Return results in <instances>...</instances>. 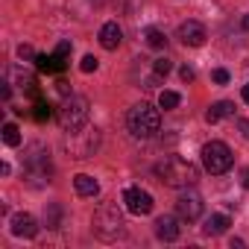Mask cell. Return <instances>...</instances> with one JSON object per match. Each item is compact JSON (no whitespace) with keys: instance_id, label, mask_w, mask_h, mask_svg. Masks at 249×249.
<instances>
[{"instance_id":"ba28073f","label":"cell","mask_w":249,"mask_h":249,"mask_svg":"<svg viewBox=\"0 0 249 249\" xmlns=\"http://www.w3.org/2000/svg\"><path fill=\"white\" fill-rule=\"evenodd\" d=\"M202 196L194 191V188H185L182 194H179V199H176V211H179V217L182 220H199L202 217Z\"/></svg>"},{"instance_id":"2e32d148","label":"cell","mask_w":249,"mask_h":249,"mask_svg":"<svg viewBox=\"0 0 249 249\" xmlns=\"http://www.w3.org/2000/svg\"><path fill=\"white\" fill-rule=\"evenodd\" d=\"M229 226H231L229 214H211V217L205 220L202 231H205V234H211V237H217V234H226V229H229Z\"/></svg>"},{"instance_id":"52a82bcc","label":"cell","mask_w":249,"mask_h":249,"mask_svg":"<svg viewBox=\"0 0 249 249\" xmlns=\"http://www.w3.org/2000/svg\"><path fill=\"white\" fill-rule=\"evenodd\" d=\"M27 176L36 179V185H44L53 179V164H50V153L38 144L30 147V156H27Z\"/></svg>"},{"instance_id":"9a60e30c","label":"cell","mask_w":249,"mask_h":249,"mask_svg":"<svg viewBox=\"0 0 249 249\" xmlns=\"http://www.w3.org/2000/svg\"><path fill=\"white\" fill-rule=\"evenodd\" d=\"M36 65H38V71H44V73H62L65 71V59L62 56H56V53H41V56H36Z\"/></svg>"},{"instance_id":"30bf717a","label":"cell","mask_w":249,"mask_h":249,"mask_svg":"<svg viewBox=\"0 0 249 249\" xmlns=\"http://www.w3.org/2000/svg\"><path fill=\"white\" fill-rule=\"evenodd\" d=\"M179 41L185 44V47H202L205 44V38H208V33H205V27L199 24V21H185V24H179Z\"/></svg>"},{"instance_id":"d4e9b609","label":"cell","mask_w":249,"mask_h":249,"mask_svg":"<svg viewBox=\"0 0 249 249\" xmlns=\"http://www.w3.org/2000/svg\"><path fill=\"white\" fill-rule=\"evenodd\" d=\"M79 68H82V73H94V71L100 68V62H97V56H91V53H88V56L82 59V65H79Z\"/></svg>"},{"instance_id":"d6986e66","label":"cell","mask_w":249,"mask_h":249,"mask_svg":"<svg viewBox=\"0 0 249 249\" xmlns=\"http://www.w3.org/2000/svg\"><path fill=\"white\" fill-rule=\"evenodd\" d=\"M144 38H147V44H150L153 50H164V47H167V36H164V30H159V27H147V30H144Z\"/></svg>"},{"instance_id":"603a6c76","label":"cell","mask_w":249,"mask_h":249,"mask_svg":"<svg viewBox=\"0 0 249 249\" xmlns=\"http://www.w3.org/2000/svg\"><path fill=\"white\" fill-rule=\"evenodd\" d=\"M50 114H53V106H50V103H44V100H38V103L33 106V117H36L38 123H44V120H50Z\"/></svg>"},{"instance_id":"277c9868","label":"cell","mask_w":249,"mask_h":249,"mask_svg":"<svg viewBox=\"0 0 249 249\" xmlns=\"http://www.w3.org/2000/svg\"><path fill=\"white\" fill-rule=\"evenodd\" d=\"M88 114H91V106L82 94H68L59 106V123L65 132H73L79 126H85L88 123Z\"/></svg>"},{"instance_id":"5b68a950","label":"cell","mask_w":249,"mask_h":249,"mask_svg":"<svg viewBox=\"0 0 249 249\" xmlns=\"http://www.w3.org/2000/svg\"><path fill=\"white\" fill-rule=\"evenodd\" d=\"M65 147H68V153H71L73 159H91V156L100 150V129H97V126H88V123H85V126L68 132Z\"/></svg>"},{"instance_id":"4fadbf2b","label":"cell","mask_w":249,"mask_h":249,"mask_svg":"<svg viewBox=\"0 0 249 249\" xmlns=\"http://www.w3.org/2000/svg\"><path fill=\"white\" fill-rule=\"evenodd\" d=\"M156 234H159V240H176L179 237V220L173 214L159 217L156 220Z\"/></svg>"},{"instance_id":"f546056e","label":"cell","mask_w":249,"mask_h":249,"mask_svg":"<svg viewBox=\"0 0 249 249\" xmlns=\"http://www.w3.org/2000/svg\"><path fill=\"white\" fill-rule=\"evenodd\" d=\"M18 56H21V59H36V50H33L30 44H21V47H18Z\"/></svg>"},{"instance_id":"ffe728a7","label":"cell","mask_w":249,"mask_h":249,"mask_svg":"<svg viewBox=\"0 0 249 249\" xmlns=\"http://www.w3.org/2000/svg\"><path fill=\"white\" fill-rule=\"evenodd\" d=\"M44 226H47V229H59V226H62V205H59V202H50V205L44 208Z\"/></svg>"},{"instance_id":"6da1fadb","label":"cell","mask_w":249,"mask_h":249,"mask_svg":"<svg viewBox=\"0 0 249 249\" xmlns=\"http://www.w3.org/2000/svg\"><path fill=\"white\" fill-rule=\"evenodd\" d=\"M156 176H159L161 185H167V188H179V191L194 188V185L199 182V170H196V164H191V161L182 159V156H167L164 161H159V164H156Z\"/></svg>"},{"instance_id":"8fae6325","label":"cell","mask_w":249,"mask_h":249,"mask_svg":"<svg viewBox=\"0 0 249 249\" xmlns=\"http://www.w3.org/2000/svg\"><path fill=\"white\" fill-rule=\"evenodd\" d=\"M9 226H12V234H15V237H24V240H30V237H36V234H38V223H36V217H33V214H27V211L12 214Z\"/></svg>"},{"instance_id":"7c38bea8","label":"cell","mask_w":249,"mask_h":249,"mask_svg":"<svg viewBox=\"0 0 249 249\" xmlns=\"http://www.w3.org/2000/svg\"><path fill=\"white\" fill-rule=\"evenodd\" d=\"M120 41H123V30L114 21H108V24L100 27V44H103V50H117Z\"/></svg>"},{"instance_id":"7a4b0ae2","label":"cell","mask_w":249,"mask_h":249,"mask_svg":"<svg viewBox=\"0 0 249 249\" xmlns=\"http://www.w3.org/2000/svg\"><path fill=\"white\" fill-rule=\"evenodd\" d=\"M91 226H94V234L100 240H106V243H111V240L126 234V220H123V211L117 208V202H103L94 211Z\"/></svg>"},{"instance_id":"cb8c5ba5","label":"cell","mask_w":249,"mask_h":249,"mask_svg":"<svg viewBox=\"0 0 249 249\" xmlns=\"http://www.w3.org/2000/svg\"><path fill=\"white\" fill-rule=\"evenodd\" d=\"M170 71H173V62H170L167 56H164V59H156V62H153V73H156V76H167Z\"/></svg>"},{"instance_id":"3957f363","label":"cell","mask_w":249,"mask_h":249,"mask_svg":"<svg viewBox=\"0 0 249 249\" xmlns=\"http://www.w3.org/2000/svg\"><path fill=\"white\" fill-rule=\"evenodd\" d=\"M159 123H161V114H159V108L156 106H150V103H138V106H132L129 108V114H126V126H129V132H132V138H153L156 132H159Z\"/></svg>"},{"instance_id":"e0dca14e","label":"cell","mask_w":249,"mask_h":249,"mask_svg":"<svg viewBox=\"0 0 249 249\" xmlns=\"http://www.w3.org/2000/svg\"><path fill=\"white\" fill-rule=\"evenodd\" d=\"M73 188H76V194H79V196H97V194H100L97 179H94V176H88V173H79V176L73 179Z\"/></svg>"},{"instance_id":"f1b7e54d","label":"cell","mask_w":249,"mask_h":249,"mask_svg":"<svg viewBox=\"0 0 249 249\" xmlns=\"http://www.w3.org/2000/svg\"><path fill=\"white\" fill-rule=\"evenodd\" d=\"M56 56H62V59L68 62V56H71V41H59V47H56Z\"/></svg>"},{"instance_id":"5bb4252c","label":"cell","mask_w":249,"mask_h":249,"mask_svg":"<svg viewBox=\"0 0 249 249\" xmlns=\"http://www.w3.org/2000/svg\"><path fill=\"white\" fill-rule=\"evenodd\" d=\"M9 82L18 85V88H24L27 94H38V88H36V76H33L30 71H24V68H9Z\"/></svg>"},{"instance_id":"1f68e13d","label":"cell","mask_w":249,"mask_h":249,"mask_svg":"<svg viewBox=\"0 0 249 249\" xmlns=\"http://www.w3.org/2000/svg\"><path fill=\"white\" fill-rule=\"evenodd\" d=\"M240 185L249 191V167H243V170H240Z\"/></svg>"},{"instance_id":"83f0119b","label":"cell","mask_w":249,"mask_h":249,"mask_svg":"<svg viewBox=\"0 0 249 249\" xmlns=\"http://www.w3.org/2000/svg\"><path fill=\"white\" fill-rule=\"evenodd\" d=\"M211 79H214L217 85H226V82H229V71H223V68H217V71L211 73Z\"/></svg>"},{"instance_id":"4316f807","label":"cell","mask_w":249,"mask_h":249,"mask_svg":"<svg viewBox=\"0 0 249 249\" xmlns=\"http://www.w3.org/2000/svg\"><path fill=\"white\" fill-rule=\"evenodd\" d=\"M179 76H182V82H194L196 79V71L191 65H185V68H179Z\"/></svg>"},{"instance_id":"ac0fdd59","label":"cell","mask_w":249,"mask_h":249,"mask_svg":"<svg viewBox=\"0 0 249 249\" xmlns=\"http://www.w3.org/2000/svg\"><path fill=\"white\" fill-rule=\"evenodd\" d=\"M231 114H234V103L220 100V103H214V106L205 111V120H208V123H217L220 117H231Z\"/></svg>"},{"instance_id":"7402d4cb","label":"cell","mask_w":249,"mask_h":249,"mask_svg":"<svg viewBox=\"0 0 249 249\" xmlns=\"http://www.w3.org/2000/svg\"><path fill=\"white\" fill-rule=\"evenodd\" d=\"M3 144L6 147H18L21 144V129L15 123H3Z\"/></svg>"},{"instance_id":"d6a6232c","label":"cell","mask_w":249,"mask_h":249,"mask_svg":"<svg viewBox=\"0 0 249 249\" xmlns=\"http://www.w3.org/2000/svg\"><path fill=\"white\" fill-rule=\"evenodd\" d=\"M240 27H243V30H249V15H243V18H240Z\"/></svg>"},{"instance_id":"8992f818","label":"cell","mask_w":249,"mask_h":249,"mask_svg":"<svg viewBox=\"0 0 249 249\" xmlns=\"http://www.w3.org/2000/svg\"><path fill=\"white\" fill-rule=\"evenodd\" d=\"M202 167H205L211 176L226 173V170L231 167V150H229V144H223V141H208V144L202 147Z\"/></svg>"},{"instance_id":"484cf974","label":"cell","mask_w":249,"mask_h":249,"mask_svg":"<svg viewBox=\"0 0 249 249\" xmlns=\"http://www.w3.org/2000/svg\"><path fill=\"white\" fill-rule=\"evenodd\" d=\"M117 6H120L123 12H135V9L141 6V0H117Z\"/></svg>"},{"instance_id":"9c48e42d","label":"cell","mask_w":249,"mask_h":249,"mask_svg":"<svg viewBox=\"0 0 249 249\" xmlns=\"http://www.w3.org/2000/svg\"><path fill=\"white\" fill-rule=\"evenodd\" d=\"M123 202H126V211L129 214H150L153 211V196L141 188H126L123 191Z\"/></svg>"},{"instance_id":"4dcf8cb0","label":"cell","mask_w":249,"mask_h":249,"mask_svg":"<svg viewBox=\"0 0 249 249\" xmlns=\"http://www.w3.org/2000/svg\"><path fill=\"white\" fill-rule=\"evenodd\" d=\"M237 129H240V135L249 141V120H243V117H240V120H237Z\"/></svg>"},{"instance_id":"836d02e7","label":"cell","mask_w":249,"mask_h":249,"mask_svg":"<svg viewBox=\"0 0 249 249\" xmlns=\"http://www.w3.org/2000/svg\"><path fill=\"white\" fill-rule=\"evenodd\" d=\"M243 103H249V82L243 85Z\"/></svg>"},{"instance_id":"44dd1931","label":"cell","mask_w":249,"mask_h":249,"mask_svg":"<svg viewBox=\"0 0 249 249\" xmlns=\"http://www.w3.org/2000/svg\"><path fill=\"white\" fill-rule=\"evenodd\" d=\"M179 103H182V97H179L176 91H161V94H159V106H161L164 111H173V108H179Z\"/></svg>"}]
</instances>
